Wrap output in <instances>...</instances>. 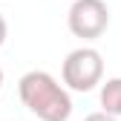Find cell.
<instances>
[{"label":"cell","instance_id":"5","mask_svg":"<svg viewBox=\"0 0 121 121\" xmlns=\"http://www.w3.org/2000/svg\"><path fill=\"white\" fill-rule=\"evenodd\" d=\"M84 121H118V118H112V115H107V112H92V115H86Z\"/></svg>","mask_w":121,"mask_h":121},{"label":"cell","instance_id":"4","mask_svg":"<svg viewBox=\"0 0 121 121\" xmlns=\"http://www.w3.org/2000/svg\"><path fill=\"white\" fill-rule=\"evenodd\" d=\"M101 112L121 118V75L118 78H107L101 84Z\"/></svg>","mask_w":121,"mask_h":121},{"label":"cell","instance_id":"7","mask_svg":"<svg viewBox=\"0 0 121 121\" xmlns=\"http://www.w3.org/2000/svg\"><path fill=\"white\" fill-rule=\"evenodd\" d=\"M0 86H3V69H0Z\"/></svg>","mask_w":121,"mask_h":121},{"label":"cell","instance_id":"3","mask_svg":"<svg viewBox=\"0 0 121 121\" xmlns=\"http://www.w3.org/2000/svg\"><path fill=\"white\" fill-rule=\"evenodd\" d=\"M66 26L75 38L95 40L110 26V9L104 0H75L66 14Z\"/></svg>","mask_w":121,"mask_h":121},{"label":"cell","instance_id":"6","mask_svg":"<svg viewBox=\"0 0 121 121\" xmlns=\"http://www.w3.org/2000/svg\"><path fill=\"white\" fill-rule=\"evenodd\" d=\"M6 38H9V26H6V17L0 14V46L6 43Z\"/></svg>","mask_w":121,"mask_h":121},{"label":"cell","instance_id":"2","mask_svg":"<svg viewBox=\"0 0 121 121\" xmlns=\"http://www.w3.org/2000/svg\"><path fill=\"white\" fill-rule=\"evenodd\" d=\"M60 78L72 92H89L104 84V58L92 46H78L64 58Z\"/></svg>","mask_w":121,"mask_h":121},{"label":"cell","instance_id":"1","mask_svg":"<svg viewBox=\"0 0 121 121\" xmlns=\"http://www.w3.org/2000/svg\"><path fill=\"white\" fill-rule=\"evenodd\" d=\"M17 95L23 107L40 121H69L72 115V98L66 86H60L49 72L32 69L17 81Z\"/></svg>","mask_w":121,"mask_h":121}]
</instances>
